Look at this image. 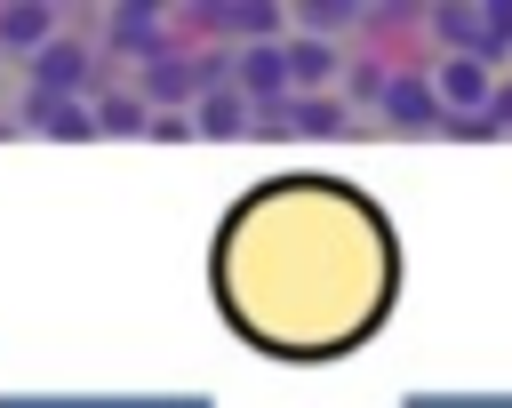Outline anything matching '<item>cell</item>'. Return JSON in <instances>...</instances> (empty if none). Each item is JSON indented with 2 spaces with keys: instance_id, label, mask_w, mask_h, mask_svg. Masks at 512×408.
I'll use <instances>...</instances> for the list:
<instances>
[{
  "instance_id": "obj_8",
  "label": "cell",
  "mask_w": 512,
  "mask_h": 408,
  "mask_svg": "<svg viewBox=\"0 0 512 408\" xmlns=\"http://www.w3.org/2000/svg\"><path fill=\"white\" fill-rule=\"evenodd\" d=\"M136 96H144V104H200V72H192V56H160V64H144V72H136Z\"/></svg>"
},
{
  "instance_id": "obj_2",
  "label": "cell",
  "mask_w": 512,
  "mask_h": 408,
  "mask_svg": "<svg viewBox=\"0 0 512 408\" xmlns=\"http://www.w3.org/2000/svg\"><path fill=\"white\" fill-rule=\"evenodd\" d=\"M104 56H136V64L176 56L168 32H160V8H112V16H104Z\"/></svg>"
},
{
  "instance_id": "obj_10",
  "label": "cell",
  "mask_w": 512,
  "mask_h": 408,
  "mask_svg": "<svg viewBox=\"0 0 512 408\" xmlns=\"http://www.w3.org/2000/svg\"><path fill=\"white\" fill-rule=\"evenodd\" d=\"M96 136H152V104L136 88H104L96 96Z\"/></svg>"
},
{
  "instance_id": "obj_12",
  "label": "cell",
  "mask_w": 512,
  "mask_h": 408,
  "mask_svg": "<svg viewBox=\"0 0 512 408\" xmlns=\"http://www.w3.org/2000/svg\"><path fill=\"white\" fill-rule=\"evenodd\" d=\"M384 88H392L384 64H352V72H344V104H384Z\"/></svg>"
},
{
  "instance_id": "obj_9",
  "label": "cell",
  "mask_w": 512,
  "mask_h": 408,
  "mask_svg": "<svg viewBox=\"0 0 512 408\" xmlns=\"http://www.w3.org/2000/svg\"><path fill=\"white\" fill-rule=\"evenodd\" d=\"M192 128H200V136H248V128H256V104H248L240 88H216V96L192 104Z\"/></svg>"
},
{
  "instance_id": "obj_7",
  "label": "cell",
  "mask_w": 512,
  "mask_h": 408,
  "mask_svg": "<svg viewBox=\"0 0 512 408\" xmlns=\"http://www.w3.org/2000/svg\"><path fill=\"white\" fill-rule=\"evenodd\" d=\"M448 104H440V88L424 80V72H392V88H384V120L392 128H432Z\"/></svg>"
},
{
  "instance_id": "obj_5",
  "label": "cell",
  "mask_w": 512,
  "mask_h": 408,
  "mask_svg": "<svg viewBox=\"0 0 512 408\" xmlns=\"http://www.w3.org/2000/svg\"><path fill=\"white\" fill-rule=\"evenodd\" d=\"M288 72H296L304 96H336V80H344L352 64H344L336 40H312V32H304V40H288Z\"/></svg>"
},
{
  "instance_id": "obj_11",
  "label": "cell",
  "mask_w": 512,
  "mask_h": 408,
  "mask_svg": "<svg viewBox=\"0 0 512 408\" xmlns=\"http://www.w3.org/2000/svg\"><path fill=\"white\" fill-rule=\"evenodd\" d=\"M0 40H8L16 56H40V48L56 40V16H48V8H0Z\"/></svg>"
},
{
  "instance_id": "obj_13",
  "label": "cell",
  "mask_w": 512,
  "mask_h": 408,
  "mask_svg": "<svg viewBox=\"0 0 512 408\" xmlns=\"http://www.w3.org/2000/svg\"><path fill=\"white\" fill-rule=\"evenodd\" d=\"M216 24H232V32H272L280 16H272V8H216Z\"/></svg>"
},
{
  "instance_id": "obj_6",
  "label": "cell",
  "mask_w": 512,
  "mask_h": 408,
  "mask_svg": "<svg viewBox=\"0 0 512 408\" xmlns=\"http://www.w3.org/2000/svg\"><path fill=\"white\" fill-rule=\"evenodd\" d=\"M24 128H40V136H96V104H80V96H48V88H24Z\"/></svg>"
},
{
  "instance_id": "obj_1",
  "label": "cell",
  "mask_w": 512,
  "mask_h": 408,
  "mask_svg": "<svg viewBox=\"0 0 512 408\" xmlns=\"http://www.w3.org/2000/svg\"><path fill=\"white\" fill-rule=\"evenodd\" d=\"M96 56L104 48H88V40H48L40 56H32V88H48V96H80V104H96L88 88H96Z\"/></svg>"
},
{
  "instance_id": "obj_3",
  "label": "cell",
  "mask_w": 512,
  "mask_h": 408,
  "mask_svg": "<svg viewBox=\"0 0 512 408\" xmlns=\"http://www.w3.org/2000/svg\"><path fill=\"white\" fill-rule=\"evenodd\" d=\"M296 88V72H288V40H264V48H240V96L264 112V104H280Z\"/></svg>"
},
{
  "instance_id": "obj_4",
  "label": "cell",
  "mask_w": 512,
  "mask_h": 408,
  "mask_svg": "<svg viewBox=\"0 0 512 408\" xmlns=\"http://www.w3.org/2000/svg\"><path fill=\"white\" fill-rule=\"evenodd\" d=\"M432 88H440V104L464 120V112H488V96H496V72H488L480 56H448V64L432 72Z\"/></svg>"
},
{
  "instance_id": "obj_14",
  "label": "cell",
  "mask_w": 512,
  "mask_h": 408,
  "mask_svg": "<svg viewBox=\"0 0 512 408\" xmlns=\"http://www.w3.org/2000/svg\"><path fill=\"white\" fill-rule=\"evenodd\" d=\"M152 136H160V144H184V136H200V128H192V120H176V112H160V120H152Z\"/></svg>"
},
{
  "instance_id": "obj_15",
  "label": "cell",
  "mask_w": 512,
  "mask_h": 408,
  "mask_svg": "<svg viewBox=\"0 0 512 408\" xmlns=\"http://www.w3.org/2000/svg\"><path fill=\"white\" fill-rule=\"evenodd\" d=\"M488 120H496V128H512V80H496V96H488Z\"/></svg>"
}]
</instances>
